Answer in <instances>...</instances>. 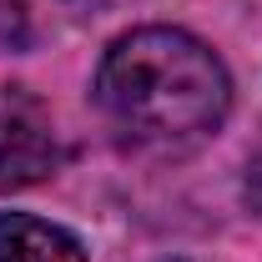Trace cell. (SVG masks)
Segmentation results:
<instances>
[{
    "instance_id": "obj_1",
    "label": "cell",
    "mask_w": 262,
    "mask_h": 262,
    "mask_svg": "<svg viewBox=\"0 0 262 262\" xmlns=\"http://www.w3.org/2000/svg\"><path fill=\"white\" fill-rule=\"evenodd\" d=\"M96 101L126 146L182 157L227 121L232 76L222 56L192 31L136 26L101 56Z\"/></svg>"
},
{
    "instance_id": "obj_2",
    "label": "cell",
    "mask_w": 262,
    "mask_h": 262,
    "mask_svg": "<svg viewBox=\"0 0 262 262\" xmlns=\"http://www.w3.org/2000/svg\"><path fill=\"white\" fill-rule=\"evenodd\" d=\"M61 131L46 101L26 86H0V192L46 182L61 166Z\"/></svg>"
},
{
    "instance_id": "obj_3",
    "label": "cell",
    "mask_w": 262,
    "mask_h": 262,
    "mask_svg": "<svg viewBox=\"0 0 262 262\" xmlns=\"http://www.w3.org/2000/svg\"><path fill=\"white\" fill-rule=\"evenodd\" d=\"M0 262H86V247L46 217L0 212Z\"/></svg>"
},
{
    "instance_id": "obj_4",
    "label": "cell",
    "mask_w": 262,
    "mask_h": 262,
    "mask_svg": "<svg viewBox=\"0 0 262 262\" xmlns=\"http://www.w3.org/2000/svg\"><path fill=\"white\" fill-rule=\"evenodd\" d=\"M242 196H247V207H252V217L262 222V151L247 162V177H242Z\"/></svg>"
}]
</instances>
